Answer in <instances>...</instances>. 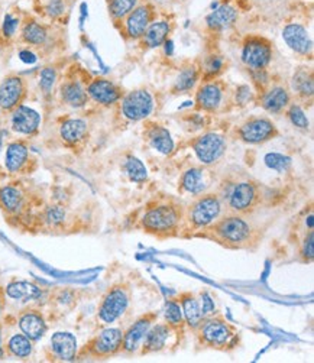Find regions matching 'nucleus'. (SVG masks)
<instances>
[{
	"label": "nucleus",
	"instance_id": "1",
	"mask_svg": "<svg viewBox=\"0 0 314 363\" xmlns=\"http://www.w3.org/2000/svg\"><path fill=\"white\" fill-rule=\"evenodd\" d=\"M208 239L226 249H249L257 245V230L245 219V216L230 213L220 216L216 222L196 235Z\"/></svg>",
	"mask_w": 314,
	"mask_h": 363
},
{
	"label": "nucleus",
	"instance_id": "2",
	"mask_svg": "<svg viewBox=\"0 0 314 363\" xmlns=\"http://www.w3.org/2000/svg\"><path fill=\"white\" fill-rule=\"evenodd\" d=\"M183 219L184 208L179 201L172 199L159 200L148 206L141 217V228L155 238H174L180 235Z\"/></svg>",
	"mask_w": 314,
	"mask_h": 363
},
{
	"label": "nucleus",
	"instance_id": "3",
	"mask_svg": "<svg viewBox=\"0 0 314 363\" xmlns=\"http://www.w3.org/2000/svg\"><path fill=\"white\" fill-rule=\"evenodd\" d=\"M193 333L197 347L219 352H229L236 349L240 339V335L235 325L223 315L216 313L204 317Z\"/></svg>",
	"mask_w": 314,
	"mask_h": 363
},
{
	"label": "nucleus",
	"instance_id": "4",
	"mask_svg": "<svg viewBox=\"0 0 314 363\" xmlns=\"http://www.w3.org/2000/svg\"><path fill=\"white\" fill-rule=\"evenodd\" d=\"M223 201L218 193H203L184 208V219L181 230L196 236L211 226L222 216Z\"/></svg>",
	"mask_w": 314,
	"mask_h": 363
},
{
	"label": "nucleus",
	"instance_id": "5",
	"mask_svg": "<svg viewBox=\"0 0 314 363\" xmlns=\"http://www.w3.org/2000/svg\"><path fill=\"white\" fill-rule=\"evenodd\" d=\"M218 194L230 213L242 216L255 211L262 197L258 183L249 178L226 181V186H220Z\"/></svg>",
	"mask_w": 314,
	"mask_h": 363
},
{
	"label": "nucleus",
	"instance_id": "6",
	"mask_svg": "<svg viewBox=\"0 0 314 363\" xmlns=\"http://www.w3.org/2000/svg\"><path fill=\"white\" fill-rule=\"evenodd\" d=\"M130 288L128 284H115L112 285L106 294L103 296L99 310L97 318L103 324H113L120 320L130 307Z\"/></svg>",
	"mask_w": 314,
	"mask_h": 363
},
{
	"label": "nucleus",
	"instance_id": "7",
	"mask_svg": "<svg viewBox=\"0 0 314 363\" xmlns=\"http://www.w3.org/2000/svg\"><path fill=\"white\" fill-rule=\"evenodd\" d=\"M122 337L123 332L118 328H106L103 329L97 336H94L84 347L77 353L76 359H111L120 353L122 350Z\"/></svg>",
	"mask_w": 314,
	"mask_h": 363
},
{
	"label": "nucleus",
	"instance_id": "8",
	"mask_svg": "<svg viewBox=\"0 0 314 363\" xmlns=\"http://www.w3.org/2000/svg\"><path fill=\"white\" fill-rule=\"evenodd\" d=\"M155 111V99L148 89H135L120 99L122 116L129 122L147 121Z\"/></svg>",
	"mask_w": 314,
	"mask_h": 363
},
{
	"label": "nucleus",
	"instance_id": "9",
	"mask_svg": "<svg viewBox=\"0 0 314 363\" xmlns=\"http://www.w3.org/2000/svg\"><path fill=\"white\" fill-rule=\"evenodd\" d=\"M274 58L269 40L261 35H249L242 43L240 60L248 69H267Z\"/></svg>",
	"mask_w": 314,
	"mask_h": 363
},
{
	"label": "nucleus",
	"instance_id": "10",
	"mask_svg": "<svg viewBox=\"0 0 314 363\" xmlns=\"http://www.w3.org/2000/svg\"><path fill=\"white\" fill-rule=\"evenodd\" d=\"M191 148L204 167H211L223 158L228 150V142L225 136L218 132H204L191 140Z\"/></svg>",
	"mask_w": 314,
	"mask_h": 363
},
{
	"label": "nucleus",
	"instance_id": "11",
	"mask_svg": "<svg viewBox=\"0 0 314 363\" xmlns=\"http://www.w3.org/2000/svg\"><path fill=\"white\" fill-rule=\"evenodd\" d=\"M278 133L280 132H278L276 125L271 119L262 116L249 118L236 129L237 139L248 145H262L275 139Z\"/></svg>",
	"mask_w": 314,
	"mask_h": 363
},
{
	"label": "nucleus",
	"instance_id": "12",
	"mask_svg": "<svg viewBox=\"0 0 314 363\" xmlns=\"http://www.w3.org/2000/svg\"><path fill=\"white\" fill-rule=\"evenodd\" d=\"M226 97V86L219 79L206 80L196 90V108L204 113H216L223 106Z\"/></svg>",
	"mask_w": 314,
	"mask_h": 363
},
{
	"label": "nucleus",
	"instance_id": "13",
	"mask_svg": "<svg viewBox=\"0 0 314 363\" xmlns=\"http://www.w3.org/2000/svg\"><path fill=\"white\" fill-rule=\"evenodd\" d=\"M157 320H158V313H155V311H150V313L139 315L123 332L120 352H123L126 354H135L136 350L141 347L147 332L150 330V328Z\"/></svg>",
	"mask_w": 314,
	"mask_h": 363
},
{
	"label": "nucleus",
	"instance_id": "14",
	"mask_svg": "<svg viewBox=\"0 0 314 363\" xmlns=\"http://www.w3.org/2000/svg\"><path fill=\"white\" fill-rule=\"evenodd\" d=\"M155 19V11L150 4H139L123 21V33L130 41L142 38L150 23Z\"/></svg>",
	"mask_w": 314,
	"mask_h": 363
},
{
	"label": "nucleus",
	"instance_id": "15",
	"mask_svg": "<svg viewBox=\"0 0 314 363\" xmlns=\"http://www.w3.org/2000/svg\"><path fill=\"white\" fill-rule=\"evenodd\" d=\"M259 94V106L269 115H280L293 101L291 91L283 84H269Z\"/></svg>",
	"mask_w": 314,
	"mask_h": 363
},
{
	"label": "nucleus",
	"instance_id": "16",
	"mask_svg": "<svg viewBox=\"0 0 314 363\" xmlns=\"http://www.w3.org/2000/svg\"><path fill=\"white\" fill-rule=\"evenodd\" d=\"M89 99H91L94 103L100 106H113L120 101L123 93L119 86H116L113 82L104 79V77H97L93 79L87 87H86Z\"/></svg>",
	"mask_w": 314,
	"mask_h": 363
},
{
	"label": "nucleus",
	"instance_id": "17",
	"mask_svg": "<svg viewBox=\"0 0 314 363\" xmlns=\"http://www.w3.org/2000/svg\"><path fill=\"white\" fill-rule=\"evenodd\" d=\"M40 126L41 115L29 106L19 104L11 112V128L19 135L32 136L40 130Z\"/></svg>",
	"mask_w": 314,
	"mask_h": 363
},
{
	"label": "nucleus",
	"instance_id": "18",
	"mask_svg": "<svg viewBox=\"0 0 314 363\" xmlns=\"http://www.w3.org/2000/svg\"><path fill=\"white\" fill-rule=\"evenodd\" d=\"M26 97V82L19 76H9L0 83V108L12 112Z\"/></svg>",
	"mask_w": 314,
	"mask_h": 363
},
{
	"label": "nucleus",
	"instance_id": "19",
	"mask_svg": "<svg viewBox=\"0 0 314 363\" xmlns=\"http://www.w3.org/2000/svg\"><path fill=\"white\" fill-rule=\"evenodd\" d=\"M283 40L287 44V47L298 55L307 57L313 52V40L310 36V32L301 23H287L283 29Z\"/></svg>",
	"mask_w": 314,
	"mask_h": 363
},
{
	"label": "nucleus",
	"instance_id": "20",
	"mask_svg": "<svg viewBox=\"0 0 314 363\" xmlns=\"http://www.w3.org/2000/svg\"><path fill=\"white\" fill-rule=\"evenodd\" d=\"M18 324H19L21 332L25 336H28L32 342L41 340L48 330V325H47L44 314L37 308L23 310L19 314Z\"/></svg>",
	"mask_w": 314,
	"mask_h": 363
},
{
	"label": "nucleus",
	"instance_id": "21",
	"mask_svg": "<svg viewBox=\"0 0 314 363\" xmlns=\"http://www.w3.org/2000/svg\"><path fill=\"white\" fill-rule=\"evenodd\" d=\"M172 335L174 333H172L171 328L165 321L164 323L155 321L150 328V330L147 332L141 347H139L141 349L139 354L147 356V354H152V353H158V352L164 350Z\"/></svg>",
	"mask_w": 314,
	"mask_h": 363
},
{
	"label": "nucleus",
	"instance_id": "22",
	"mask_svg": "<svg viewBox=\"0 0 314 363\" xmlns=\"http://www.w3.org/2000/svg\"><path fill=\"white\" fill-rule=\"evenodd\" d=\"M239 19L237 9L230 4H220L206 16V26L212 32H225L236 25Z\"/></svg>",
	"mask_w": 314,
	"mask_h": 363
},
{
	"label": "nucleus",
	"instance_id": "23",
	"mask_svg": "<svg viewBox=\"0 0 314 363\" xmlns=\"http://www.w3.org/2000/svg\"><path fill=\"white\" fill-rule=\"evenodd\" d=\"M172 32V25L169 21L165 19H154L150 26L147 28L145 33L142 35L141 45L147 50L161 48L168 40Z\"/></svg>",
	"mask_w": 314,
	"mask_h": 363
},
{
	"label": "nucleus",
	"instance_id": "24",
	"mask_svg": "<svg viewBox=\"0 0 314 363\" xmlns=\"http://www.w3.org/2000/svg\"><path fill=\"white\" fill-rule=\"evenodd\" d=\"M145 138L151 147L162 155L168 157L176 150V143H174L169 130L159 123H148L145 129Z\"/></svg>",
	"mask_w": 314,
	"mask_h": 363
},
{
	"label": "nucleus",
	"instance_id": "25",
	"mask_svg": "<svg viewBox=\"0 0 314 363\" xmlns=\"http://www.w3.org/2000/svg\"><path fill=\"white\" fill-rule=\"evenodd\" d=\"M207 187V174L203 167H190L180 177L179 189L186 194H191L196 197L206 193Z\"/></svg>",
	"mask_w": 314,
	"mask_h": 363
},
{
	"label": "nucleus",
	"instance_id": "26",
	"mask_svg": "<svg viewBox=\"0 0 314 363\" xmlns=\"http://www.w3.org/2000/svg\"><path fill=\"white\" fill-rule=\"evenodd\" d=\"M291 90L298 100L308 101L314 96V76L311 67L301 65L294 69L291 77Z\"/></svg>",
	"mask_w": 314,
	"mask_h": 363
},
{
	"label": "nucleus",
	"instance_id": "27",
	"mask_svg": "<svg viewBox=\"0 0 314 363\" xmlns=\"http://www.w3.org/2000/svg\"><path fill=\"white\" fill-rule=\"evenodd\" d=\"M51 350L58 360L73 362L79 353L77 339L68 332H58L51 337Z\"/></svg>",
	"mask_w": 314,
	"mask_h": 363
},
{
	"label": "nucleus",
	"instance_id": "28",
	"mask_svg": "<svg viewBox=\"0 0 314 363\" xmlns=\"http://www.w3.org/2000/svg\"><path fill=\"white\" fill-rule=\"evenodd\" d=\"M26 207V196L18 186L0 187V208L9 216H19Z\"/></svg>",
	"mask_w": 314,
	"mask_h": 363
},
{
	"label": "nucleus",
	"instance_id": "29",
	"mask_svg": "<svg viewBox=\"0 0 314 363\" xmlns=\"http://www.w3.org/2000/svg\"><path fill=\"white\" fill-rule=\"evenodd\" d=\"M29 164V148L23 140H15L8 145L5 167L11 174L23 172Z\"/></svg>",
	"mask_w": 314,
	"mask_h": 363
},
{
	"label": "nucleus",
	"instance_id": "30",
	"mask_svg": "<svg viewBox=\"0 0 314 363\" xmlns=\"http://www.w3.org/2000/svg\"><path fill=\"white\" fill-rule=\"evenodd\" d=\"M177 300L181 307V311H183V315L186 320V325L191 332H194L197 325L200 324V321L204 318L201 306H200V300L191 291L180 293Z\"/></svg>",
	"mask_w": 314,
	"mask_h": 363
},
{
	"label": "nucleus",
	"instance_id": "31",
	"mask_svg": "<svg viewBox=\"0 0 314 363\" xmlns=\"http://www.w3.org/2000/svg\"><path fill=\"white\" fill-rule=\"evenodd\" d=\"M5 294L19 303L37 301L43 296V289L29 281H12L6 288Z\"/></svg>",
	"mask_w": 314,
	"mask_h": 363
},
{
	"label": "nucleus",
	"instance_id": "32",
	"mask_svg": "<svg viewBox=\"0 0 314 363\" xmlns=\"http://www.w3.org/2000/svg\"><path fill=\"white\" fill-rule=\"evenodd\" d=\"M87 130H89V126L86 121L73 118V119H67L61 123L60 135L68 147H77L79 143H82L86 139Z\"/></svg>",
	"mask_w": 314,
	"mask_h": 363
},
{
	"label": "nucleus",
	"instance_id": "33",
	"mask_svg": "<svg viewBox=\"0 0 314 363\" xmlns=\"http://www.w3.org/2000/svg\"><path fill=\"white\" fill-rule=\"evenodd\" d=\"M200 80H201V76H200L198 64H187L180 69L179 76L176 77V80H174L171 91L172 94L189 93L193 89H196Z\"/></svg>",
	"mask_w": 314,
	"mask_h": 363
},
{
	"label": "nucleus",
	"instance_id": "34",
	"mask_svg": "<svg viewBox=\"0 0 314 363\" xmlns=\"http://www.w3.org/2000/svg\"><path fill=\"white\" fill-rule=\"evenodd\" d=\"M60 94L65 104L72 106L74 108H80V107L86 106L89 101L86 87L79 80L64 82L60 87Z\"/></svg>",
	"mask_w": 314,
	"mask_h": 363
},
{
	"label": "nucleus",
	"instance_id": "35",
	"mask_svg": "<svg viewBox=\"0 0 314 363\" xmlns=\"http://www.w3.org/2000/svg\"><path fill=\"white\" fill-rule=\"evenodd\" d=\"M226 67H228V62L222 54H219V52L207 54L198 64L201 80L206 82V80L219 79L225 72Z\"/></svg>",
	"mask_w": 314,
	"mask_h": 363
},
{
	"label": "nucleus",
	"instance_id": "36",
	"mask_svg": "<svg viewBox=\"0 0 314 363\" xmlns=\"http://www.w3.org/2000/svg\"><path fill=\"white\" fill-rule=\"evenodd\" d=\"M164 318H165V323L169 325L172 333L176 335L177 339L184 336L187 325H186V320H184V315H183V311H181V307H180L177 298L168 300L165 303Z\"/></svg>",
	"mask_w": 314,
	"mask_h": 363
},
{
	"label": "nucleus",
	"instance_id": "37",
	"mask_svg": "<svg viewBox=\"0 0 314 363\" xmlns=\"http://www.w3.org/2000/svg\"><path fill=\"white\" fill-rule=\"evenodd\" d=\"M21 40L32 47H43L48 41V29L37 21H28L22 26Z\"/></svg>",
	"mask_w": 314,
	"mask_h": 363
},
{
	"label": "nucleus",
	"instance_id": "38",
	"mask_svg": "<svg viewBox=\"0 0 314 363\" xmlns=\"http://www.w3.org/2000/svg\"><path fill=\"white\" fill-rule=\"evenodd\" d=\"M32 350H33V342L23 333L11 336V339L8 340L6 347H5V352H8V354L18 357V359L29 357Z\"/></svg>",
	"mask_w": 314,
	"mask_h": 363
},
{
	"label": "nucleus",
	"instance_id": "39",
	"mask_svg": "<svg viewBox=\"0 0 314 363\" xmlns=\"http://www.w3.org/2000/svg\"><path fill=\"white\" fill-rule=\"evenodd\" d=\"M123 171L133 183H145L148 179V169L144 162L135 155H128L123 161Z\"/></svg>",
	"mask_w": 314,
	"mask_h": 363
},
{
	"label": "nucleus",
	"instance_id": "40",
	"mask_svg": "<svg viewBox=\"0 0 314 363\" xmlns=\"http://www.w3.org/2000/svg\"><path fill=\"white\" fill-rule=\"evenodd\" d=\"M141 0H108V11L115 22H122Z\"/></svg>",
	"mask_w": 314,
	"mask_h": 363
},
{
	"label": "nucleus",
	"instance_id": "41",
	"mask_svg": "<svg viewBox=\"0 0 314 363\" xmlns=\"http://www.w3.org/2000/svg\"><path fill=\"white\" fill-rule=\"evenodd\" d=\"M286 115L290 123L300 129V130H307L310 128V121L307 118V113L304 112V108L298 103H290V106L286 108Z\"/></svg>",
	"mask_w": 314,
	"mask_h": 363
},
{
	"label": "nucleus",
	"instance_id": "42",
	"mask_svg": "<svg viewBox=\"0 0 314 363\" xmlns=\"http://www.w3.org/2000/svg\"><path fill=\"white\" fill-rule=\"evenodd\" d=\"M264 162L265 165L269 168V169H274L276 172H286L290 169L291 167V162L293 160L284 154H278V152H271V154H267L265 158H264Z\"/></svg>",
	"mask_w": 314,
	"mask_h": 363
},
{
	"label": "nucleus",
	"instance_id": "43",
	"mask_svg": "<svg viewBox=\"0 0 314 363\" xmlns=\"http://www.w3.org/2000/svg\"><path fill=\"white\" fill-rule=\"evenodd\" d=\"M44 220L47 225H50L52 228L60 226L65 220V210L60 206L47 207L44 211Z\"/></svg>",
	"mask_w": 314,
	"mask_h": 363
},
{
	"label": "nucleus",
	"instance_id": "44",
	"mask_svg": "<svg viewBox=\"0 0 314 363\" xmlns=\"http://www.w3.org/2000/svg\"><path fill=\"white\" fill-rule=\"evenodd\" d=\"M300 257L307 264L313 262V258H314V232H313V229H310L308 233L303 239V243L300 247Z\"/></svg>",
	"mask_w": 314,
	"mask_h": 363
},
{
	"label": "nucleus",
	"instance_id": "45",
	"mask_svg": "<svg viewBox=\"0 0 314 363\" xmlns=\"http://www.w3.org/2000/svg\"><path fill=\"white\" fill-rule=\"evenodd\" d=\"M57 82V71L52 67H47L41 71L40 74V89L45 93L50 94L51 90L54 89V84Z\"/></svg>",
	"mask_w": 314,
	"mask_h": 363
},
{
	"label": "nucleus",
	"instance_id": "46",
	"mask_svg": "<svg viewBox=\"0 0 314 363\" xmlns=\"http://www.w3.org/2000/svg\"><path fill=\"white\" fill-rule=\"evenodd\" d=\"M233 96H235V103L240 107L248 106L255 99V93L252 91V89L248 84L237 86Z\"/></svg>",
	"mask_w": 314,
	"mask_h": 363
},
{
	"label": "nucleus",
	"instance_id": "47",
	"mask_svg": "<svg viewBox=\"0 0 314 363\" xmlns=\"http://www.w3.org/2000/svg\"><path fill=\"white\" fill-rule=\"evenodd\" d=\"M18 28H19V19L11 13H6L4 18V23H2V29H0V32H2V36L5 40H11L15 36Z\"/></svg>",
	"mask_w": 314,
	"mask_h": 363
},
{
	"label": "nucleus",
	"instance_id": "48",
	"mask_svg": "<svg viewBox=\"0 0 314 363\" xmlns=\"http://www.w3.org/2000/svg\"><path fill=\"white\" fill-rule=\"evenodd\" d=\"M249 74L259 93L271 84V77L267 69H249Z\"/></svg>",
	"mask_w": 314,
	"mask_h": 363
},
{
	"label": "nucleus",
	"instance_id": "49",
	"mask_svg": "<svg viewBox=\"0 0 314 363\" xmlns=\"http://www.w3.org/2000/svg\"><path fill=\"white\" fill-rule=\"evenodd\" d=\"M45 13L51 19H58L65 13V2L64 0H48L45 5Z\"/></svg>",
	"mask_w": 314,
	"mask_h": 363
},
{
	"label": "nucleus",
	"instance_id": "50",
	"mask_svg": "<svg viewBox=\"0 0 314 363\" xmlns=\"http://www.w3.org/2000/svg\"><path fill=\"white\" fill-rule=\"evenodd\" d=\"M200 297H201L200 306H201L203 317H207V315H212V314H215L216 306H215L213 298H212L211 296H208V293H207V291H201V293H200Z\"/></svg>",
	"mask_w": 314,
	"mask_h": 363
},
{
	"label": "nucleus",
	"instance_id": "51",
	"mask_svg": "<svg viewBox=\"0 0 314 363\" xmlns=\"http://www.w3.org/2000/svg\"><path fill=\"white\" fill-rule=\"evenodd\" d=\"M19 58L26 62V64H33L35 61H37V55H35L32 51L29 50H23L19 52Z\"/></svg>",
	"mask_w": 314,
	"mask_h": 363
},
{
	"label": "nucleus",
	"instance_id": "52",
	"mask_svg": "<svg viewBox=\"0 0 314 363\" xmlns=\"http://www.w3.org/2000/svg\"><path fill=\"white\" fill-rule=\"evenodd\" d=\"M87 16H89V5L86 2H83L80 5V25L82 26L84 25V21H86Z\"/></svg>",
	"mask_w": 314,
	"mask_h": 363
},
{
	"label": "nucleus",
	"instance_id": "53",
	"mask_svg": "<svg viewBox=\"0 0 314 363\" xmlns=\"http://www.w3.org/2000/svg\"><path fill=\"white\" fill-rule=\"evenodd\" d=\"M6 294H5V289L0 288V317H2L4 311H5V307H6Z\"/></svg>",
	"mask_w": 314,
	"mask_h": 363
},
{
	"label": "nucleus",
	"instance_id": "54",
	"mask_svg": "<svg viewBox=\"0 0 314 363\" xmlns=\"http://www.w3.org/2000/svg\"><path fill=\"white\" fill-rule=\"evenodd\" d=\"M5 357V347H4V340H2V328H0V360Z\"/></svg>",
	"mask_w": 314,
	"mask_h": 363
},
{
	"label": "nucleus",
	"instance_id": "55",
	"mask_svg": "<svg viewBox=\"0 0 314 363\" xmlns=\"http://www.w3.org/2000/svg\"><path fill=\"white\" fill-rule=\"evenodd\" d=\"M2 147H4V132L0 129V151H2Z\"/></svg>",
	"mask_w": 314,
	"mask_h": 363
}]
</instances>
